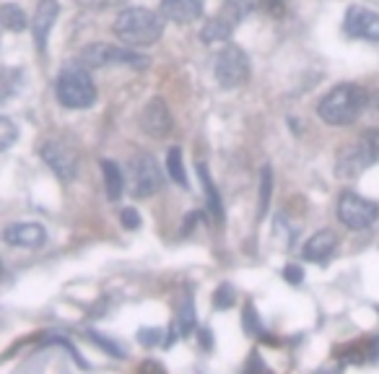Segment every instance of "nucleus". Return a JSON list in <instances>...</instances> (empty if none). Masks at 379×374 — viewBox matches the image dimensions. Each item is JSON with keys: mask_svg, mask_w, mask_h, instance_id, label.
<instances>
[{"mask_svg": "<svg viewBox=\"0 0 379 374\" xmlns=\"http://www.w3.org/2000/svg\"><path fill=\"white\" fill-rule=\"evenodd\" d=\"M369 107V92L358 84H341L330 89V92L319 99L317 115L327 125L335 128H346V125L356 123L358 115Z\"/></svg>", "mask_w": 379, "mask_h": 374, "instance_id": "f257e3e1", "label": "nucleus"}, {"mask_svg": "<svg viewBox=\"0 0 379 374\" xmlns=\"http://www.w3.org/2000/svg\"><path fill=\"white\" fill-rule=\"evenodd\" d=\"M112 31L128 47H151L164 34V18L151 8H125L117 16Z\"/></svg>", "mask_w": 379, "mask_h": 374, "instance_id": "f03ea898", "label": "nucleus"}, {"mask_svg": "<svg viewBox=\"0 0 379 374\" xmlns=\"http://www.w3.org/2000/svg\"><path fill=\"white\" fill-rule=\"evenodd\" d=\"M55 94L57 101L68 109H89L97 101V86L92 81V73L84 62L70 60L57 76L55 84Z\"/></svg>", "mask_w": 379, "mask_h": 374, "instance_id": "7ed1b4c3", "label": "nucleus"}, {"mask_svg": "<svg viewBox=\"0 0 379 374\" xmlns=\"http://www.w3.org/2000/svg\"><path fill=\"white\" fill-rule=\"evenodd\" d=\"M379 161V130H366L361 133L356 143L343 145L335 161V175L341 180H356Z\"/></svg>", "mask_w": 379, "mask_h": 374, "instance_id": "20e7f679", "label": "nucleus"}, {"mask_svg": "<svg viewBox=\"0 0 379 374\" xmlns=\"http://www.w3.org/2000/svg\"><path fill=\"white\" fill-rule=\"evenodd\" d=\"M255 8H258V0H226L219 13L203 26L200 39L203 42H224L234 34V29L242 23L244 16L252 13Z\"/></svg>", "mask_w": 379, "mask_h": 374, "instance_id": "39448f33", "label": "nucleus"}, {"mask_svg": "<svg viewBox=\"0 0 379 374\" xmlns=\"http://www.w3.org/2000/svg\"><path fill=\"white\" fill-rule=\"evenodd\" d=\"M81 60L92 68H104V65H130L136 70H145L148 68V57L136 50H128V47H112L104 45V42H94L81 53Z\"/></svg>", "mask_w": 379, "mask_h": 374, "instance_id": "423d86ee", "label": "nucleus"}, {"mask_svg": "<svg viewBox=\"0 0 379 374\" xmlns=\"http://www.w3.org/2000/svg\"><path fill=\"white\" fill-rule=\"evenodd\" d=\"M213 76L224 89H234V86H242L247 78H250V57L244 53L242 47L236 45H226L216 55V62H213Z\"/></svg>", "mask_w": 379, "mask_h": 374, "instance_id": "0eeeda50", "label": "nucleus"}, {"mask_svg": "<svg viewBox=\"0 0 379 374\" xmlns=\"http://www.w3.org/2000/svg\"><path fill=\"white\" fill-rule=\"evenodd\" d=\"M130 187L136 198H151L164 187V172L151 153H138L130 161Z\"/></svg>", "mask_w": 379, "mask_h": 374, "instance_id": "6e6552de", "label": "nucleus"}, {"mask_svg": "<svg viewBox=\"0 0 379 374\" xmlns=\"http://www.w3.org/2000/svg\"><path fill=\"white\" fill-rule=\"evenodd\" d=\"M338 219L343 226L348 229H369L374 221L379 219V208L374 206L372 200L361 198L356 192H343L338 198Z\"/></svg>", "mask_w": 379, "mask_h": 374, "instance_id": "1a4fd4ad", "label": "nucleus"}, {"mask_svg": "<svg viewBox=\"0 0 379 374\" xmlns=\"http://www.w3.org/2000/svg\"><path fill=\"white\" fill-rule=\"evenodd\" d=\"M39 156L45 159L47 167L53 169V172L60 177L62 182L76 180V175H78V156L70 151L68 145L57 143V141H47V143L39 145Z\"/></svg>", "mask_w": 379, "mask_h": 374, "instance_id": "9d476101", "label": "nucleus"}, {"mask_svg": "<svg viewBox=\"0 0 379 374\" xmlns=\"http://www.w3.org/2000/svg\"><path fill=\"white\" fill-rule=\"evenodd\" d=\"M172 125H175V120H172L167 101L161 97H153L141 112V130L151 138H167L172 133Z\"/></svg>", "mask_w": 379, "mask_h": 374, "instance_id": "9b49d317", "label": "nucleus"}, {"mask_svg": "<svg viewBox=\"0 0 379 374\" xmlns=\"http://www.w3.org/2000/svg\"><path fill=\"white\" fill-rule=\"evenodd\" d=\"M346 31L353 39L379 42V13L364 6H351L346 11Z\"/></svg>", "mask_w": 379, "mask_h": 374, "instance_id": "f8f14e48", "label": "nucleus"}, {"mask_svg": "<svg viewBox=\"0 0 379 374\" xmlns=\"http://www.w3.org/2000/svg\"><path fill=\"white\" fill-rule=\"evenodd\" d=\"M3 239L11 247H31L34 250V247H42L47 242V231L42 224H34V221L11 224L3 231Z\"/></svg>", "mask_w": 379, "mask_h": 374, "instance_id": "ddd939ff", "label": "nucleus"}, {"mask_svg": "<svg viewBox=\"0 0 379 374\" xmlns=\"http://www.w3.org/2000/svg\"><path fill=\"white\" fill-rule=\"evenodd\" d=\"M57 13H60V3L57 0H42L37 6L31 29H34V42H37L39 53H47V37H50V29L57 21Z\"/></svg>", "mask_w": 379, "mask_h": 374, "instance_id": "4468645a", "label": "nucleus"}, {"mask_svg": "<svg viewBox=\"0 0 379 374\" xmlns=\"http://www.w3.org/2000/svg\"><path fill=\"white\" fill-rule=\"evenodd\" d=\"M338 247V237L333 229H319L317 234H312L304 245V260L309 263H325Z\"/></svg>", "mask_w": 379, "mask_h": 374, "instance_id": "2eb2a0df", "label": "nucleus"}, {"mask_svg": "<svg viewBox=\"0 0 379 374\" xmlns=\"http://www.w3.org/2000/svg\"><path fill=\"white\" fill-rule=\"evenodd\" d=\"M161 13L175 23H190L203 16V0H161Z\"/></svg>", "mask_w": 379, "mask_h": 374, "instance_id": "dca6fc26", "label": "nucleus"}, {"mask_svg": "<svg viewBox=\"0 0 379 374\" xmlns=\"http://www.w3.org/2000/svg\"><path fill=\"white\" fill-rule=\"evenodd\" d=\"M101 175H104V187H106V198L109 200H120L122 190H125V177L122 169L114 164L112 159H101Z\"/></svg>", "mask_w": 379, "mask_h": 374, "instance_id": "f3484780", "label": "nucleus"}, {"mask_svg": "<svg viewBox=\"0 0 379 374\" xmlns=\"http://www.w3.org/2000/svg\"><path fill=\"white\" fill-rule=\"evenodd\" d=\"M0 18H3V26L8 31H23L29 26V18L26 13L21 11V6H16V3H3L0 8Z\"/></svg>", "mask_w": 379, "mask_h": 374, "instance_id": "a211bd4d", "label": "nucleus"}, {"mask_svg": "<svg viewBox=\"0 0 379 374\" xmlns=\"http://www.w3.org/2000/svg\"><path fill=\"white\" fill-rule=\"evenodd\" d=\"M197 175H200V182H203V187H205L208 208L213 211L216 221H221V219H224V211H221V198H219V192H216V187H213V180H211V175H208L205 164H197Z\"/></svg>", "mask_w": 379, "mask_h": 374, "instance_id": "6ab92c4d", "label": "nucleus"}, {"mask_svg": "<svg viewBox=\"0 0 379 374\" xmlns=\"http://www.w3.org/2000/svg\"><path fill=\"white\" fill-rule=\"evenodd\" d=\"M167 175L172 177L177 185L187 187V175H185V167H182V151H180L177 145H172L167 153Z\"/></svg>", "mask_w": 379, "mask_h": 374, "instance_id": "aec40b11", "label": "nucleus"}, {"mask_svg": "<svg viewBox=\"0 0 379 374\" xmlns=\"http://www.w3.org/2000/svg\"><path fill=\"white\" fill-rule=\"evenodd\" d=\"M270 195H273V169L263 167V175H260V219L268 214Z\"/></svg>", "mask_w": 379, "mask_h": 374, "instance_id": "412c9836", "label": "nucleus"}, {"mask_svg": "<svg viewBox=\"0 0 379 374\" xmlns=\"http://www.w3.org/2000/svg\"><path fill=\"white\" fill-rule=\"evenodd\" d=\"M16 138H18V128L13 125V120L11 117H0V148L8 151Z\"/></svg>", "mask_w": 379, "mask_h": 374, "instance_id": "4be33fe9", "label": "nucleus"}, {"mask_svg": "<svg viewBox=\"0 0 379 374\" xmlns=\"http://www.w3.org/2000/svg\"><path fill=\"white\" fill-rule=\"evenodd\" d=\"M180 330H182V336H187V333L195 330V307H192V297L185 299V307H182V312H180Z\"/></svg>", "mask_w": 379, "mask_h": 374, "instance_id": "5701e85b", "label": "nucleus"}, {"mask_svg": "<svg viewBox=\"0 0 379 374\" xmlns=\"http://www.w3.org/2000/svg\"><path fill=\"white\" fill-rule=\"evenodd\" d=\"M213 304L219 307V309H226V307L234 304V289L229 286V283H221L219 291H216V297H213Z\"/></svg>", "mask_w": 379, "mask_h": 374, "instance_id": "b1692460", "label": "nucleus"}, {"mask_svg": "<svg viewBox=\"0 0 379 374\" xmlns=\"http://www.w3.org/2000/svg\"><path fill=\"white\" fill-rule=\"evenodd\" d=\"M138 341L143 346H156V343H167V338H164V333L156 328H143L141 330V336H138Z\"/></svg>", "mask_w": 379, "mask_h": 374, "instance_id": "393cba45", "label": "nucleus"}, {"mask_svg": "<svg viewBox=\"0 0 379 374\" xmlns=\"http://www.w3.org/2000/svg\"><path fill=\"white\" fill-rule=\"evenodd\" d=\"M21 70H6V84H3V101H8L16 92V78H21Z\"/></svg>", "mask_w": 379, "mask_h": 374, "instance_id": "a878e982", "label": "nucleus"}, {"mask_svg": "<svg viewBox=\"0 0 379 374\" xmlns=\"http://www.w3.org/2000/svg\"><path fill=\"white\" fill-rule=\"evenodd\" d=\"M89 338H92L94 343H99V346H101V348H106V351L112 353V356H125V353H122V348H120V346H117V343H112V341H109V338H101V336H97V333H94V330H92V333H89Z\"/></svg>", "mask_w": 379, "mask_h": 374, "instance_id": "bb28decb", "label": "nucleus"}, {"mask_svg": "<svg viewBox=\"0 0 379 374\" xmlns=\"http://www.w3.org/2000/svg\"><path fill=\"white\" fill-rule=\"evenodd\" d=\"M120 221L125 229H138L141 226V216L136 214V208H125L120 214Z\"/></svg>", "mask_w": 379, "mask_h": 374, "instance_id": "cd10ccee", "label": "nucleus"}, {"mask_svg": "<svg viewBox=\"0 0 379 374\" xmlns=\"http://www.w3.org/2000/svg\"><path fill=\"white\" fill-rule=\"evenodd\" d=\"M81 6L86 8H109V6H117V3H122V0H78Z\"/></svg>", "mask_w": 379, "mask_h": 374, "instance_id": "c85d7f7f", "label": "nucleus"}, {"mask_svg": "<svg viewBox=\"0 0 379 374\" xmlns=\"http://www.w3.org/2000/svg\"><path fill=\"white\" fill-rule=\"evenodd\" d=\"M283 275H286V281H291V283H302V278H304L302 268H296V265H288Z\"/></svg>", "mask_w": 379, "mask_h": 374, "instance_id": "c756f323", "label": "nucleus"}, {"mask_svg": "<svg viewBox=\"0 0 379 374\" xmlns=\"http://www.w3.org/2000/svg\"><path fill=\"white\" fill-rule=\"evenodd\" d=\"M369 109H372V115L379 120V92L374 97H369Z\"/></svg>", "mask_w": 379, "mask_h": 374, "instance_id": "7c9ffc66", "label": "nucleus"}, {"mask_svg": "<svg viewBox=\"0 0 379 374\" xmlns=\"http://www.w3.org/2000/svg\"><path fill=\"white\" fill-rule=\"evenodd\" d=\"M200 343H203V348L208 346L211 348V343H213V336H211V330H200Z\"/></svg>", "mask_w": 379, "mask_h": 374, "instance_id": "2f4dec72", "label": "nucleus"}, {"mask_svg": "<svg viewBox=\"0 0 379 374\" xmlns=\"http://www.w3.org/2000/svg\"><path fill=\"white\" fill-rule=\"evenodd\" d=\"M197 221V214H192L190 216V219H185V234H190V231H192V224Z\"/></svg>", "mask_w": 379, "mask_h": 374, "instance_id": "473e14b6", "label": "nucleus"}]
</instances>
